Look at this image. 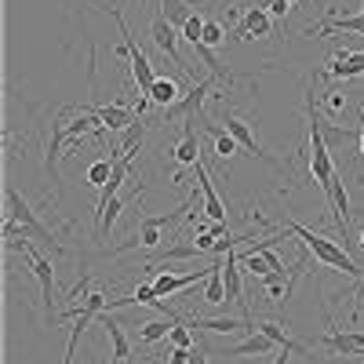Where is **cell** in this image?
Here are the masks:
<instances>
[{"label": "cell", "mask_w": 364, "mask_h": 364, "mask_svg": "<svg viewBox=\"0 0 364 364\" xmlns=\"http://www.w3.org/2000/svg\"><path fill=\"white\" fill-rule=\"evenodd\" d=\"M288 233H295L302 245H306L324 266H336L339 273H350V277H364V266H357L353 262V255L343 248V245H336V240H328V237H321V233H314V230H306L302 223H288L284 226Z\"/></svg>", "instance_id": "6da1fadb"}, {"label": "cell", "mask_w": 364, "mask_h": 364, "mask_svg": "<svg viewBox=\"0 0 364 364\" xmlns=\"http://www.w3.org/2000/svg\"><path fill=\"white\" fill-rule=\"evenodd\" d=\"M4 200H8V219H15V223H18V226H22L29 237H33V240L48 245V248H51V255H63V245L55 240V233H51V230L37 219V211L26 204V197H22L15 186H8V190H4Z\"/></svg>", "instance_id": "7a4b0ae2"}, {"label": "cell", "mask_w": 364, "mask_h": 364, "mask_svg": "<svg viewBox=\"0 0 364 364\" xmlns=\"http://www.w3.org/2000/svg\"><path fill=\"white\" fill-rule=\"evenodd\" d=\"M106 11L117 18V26H120V37H124V44H128V58H132V73H135V84H139V95H142V99H149V91H154V84H157V73H154V66H149L146 51L139 48V41L132 37V29H128L124 15H120V8L113 4V8H106Z\"/></svg>", "instance_id": "3957f363"}, {"label": "cell", "mask_w": 364, "mask_h": 364, "mask_svg": "<svg viewBox=\"0 0 364 364\" xmlns=\"http://www.w3.org/2000/svg\"><path fill=\"white\" fill-rule=\"evenodd\" d=\"M149 41H154L168 58H171V63L182 70V73H186V77H193V84H197V73H193V66L186 63V58H182L178 55V41H175V26L168 22V15L164 11H154V18H149Z\"/></svg>", "instance_id": "277c9868"}, {"label": "cell", "mask_w": 364, "mask_h": 364, "mask_svg": "<svg viewBox=\"0 0 364 364\" xmlns=\"http://www.w3.org/2000/svg\"><path fill=\"white\" fill-rule=\"evenodd\" d=\"M211 84H215V77L197 80L175 106L164 109V117H168V120H197V124H204V102H208V95H211Z\"/></svg>", "instance_id": "5b68a950"}, {"label": "cell", "mask_w": 364, "mask_h": 364, "mask_svg": "<svg viewBox=\"0 0 364 364\" xmlns=\"http://www.w3.org/2000/svg\"><path fill=\"white\" fill-rule=\"evenodd\" d=\"M219 124H226V132H230V135L240 142V149H245L248 157H259V161H266L269 168H277V171H281V164L273 161V157L266 154V149L255 142V132H252V124H248V120H240V117H237L230 106H223V113H219Z\"/></svg>", "instance_id": "8992f818"}, {"label": "cell", "mask_w": 364, "mask_h": 364, "mask_svg": "<svg viewBox=\"0 0 364 364\" xmlns=\"http://www.w3.org/2000/svg\"><path fill=\"white\" fill-rule=\"evenodd\" d=\"M171 161L178 164V171L200 164V132H197V120H182V139L171 149Z\"/></svg>", "instance_id": "52a82bcc"}, {"label": "cell", "mask_w": 364, "mask_h": 364, "mask_svg": "<svg viewBox=\"0 0 364 364\" xmlns=\"http://www.w3.org/2000/svg\"><path fill=\"white\" fill-rule=\"evenodd\" d=\"M77 113L84 109V113H95L99 120H102V128H109V132H124V128H132L135 120H139V113L135 109H128L124 102H113V106H73Z\"/></svg>", "instance_id": "ba28073f"}, {"label": "cell", "mask_w": 364, "mask_h": 364, "mask_svg": "<svg viewBox=\"0 0 364 364\" xmlns=\"http://www.w3.org/2000/svg\"><path fill=\"white\" fill-rule=\"evenodd\" d=\"M269 33H273L269 11H266V4H255V8L245 11V18H240V26L233 29L230 37H240V41H262V37H269Z\"/></svg>", "instance_id": "9c48e42d"}, {"label": "cell", "mask_w": 364, "mask_h": 364, "mask_svg": "<svg viewBox=\"0 0 364 364\" xmlns=\"http://www.w3.org/2000/svg\"><path fill=\"white\" fill-rule=\"evenodd\" d=\"M22 255L29 259V269H33V277H37V284H41V299H44V306H48V314H51V299H55V269H51V259L41 255V252H33V245H29Z\"/></svg>", "instance_id": "30bf717a"}, {"label": "cell", "mask_w": 364, "mask_h": 364, "mask_svg": "<svg viewBox=\"0 0 364 364\" xmlns=\"http://www.w3.org/2000/svg\"><path fill=\"white\" fill-rule=\"evenodd\" d=\"M197 182H200V197H204V215L211 219V223H226V204H223V197H219V190H215V182H211V175H208V164L200 161L197 168Z\"/></svg>", "instance_id": "8fae6325"}, {"label": "cell", "mask_w": 364, "mask_h": 364, "mask_svg": "<svg viewBox=\"0 0 364 364\" xmlns=\"http://www.w3.org/2000/svg\"><path fill=\"white\" fill-rule=\"evenodd\" d=\"M317 343L336 357H353V353H364V331H328Z\"/></svg>", "instance_id": "7c38bea8"}, {"label": "cell", "mask_w": 364, "mask_h": 364, "mask_svg": "<svg viewBox=\"0 0 364 364\" xmlns=\"http://www.w3.org/2000/svg\"><path fill=\"white\" fill-rule=\"evenodd\" d=\"M190 328L197 331H211V336H230V331H255V321H245V317H193Z\"/></svg>", "instance_id": "4fadbf2b"}, {"label": "cell", "mask_w": 364, "mask_h": 364, "mask_svg": "<svg viewBox=\"0 0 364 364\" xmlns=\"http://www.w3.org/2000/svg\"><path fill=\"white\" fill-rule=\"evenodd\" d=\"M208 273H211V266H208V269H193V273H157L154 288H157L161 295H175V291L190 288V284H197V281H208Z\"/></svg>", "instance_id": "5bb4252c"}, {"label": "cell", "mask_w": 364, "mask_h": 364, "mask_svg": "<svg viewBox=\"0 0 364 364\" xmlns=\"http://www.w3.org/2000/svg\"><path fill=\"white\" fill-rule=\"evenodd\" d=\"M99 321H102L106 339H109V346H113V357H109L106 364H120V360H128V357H132V343H128V336H124V328H120L109 314H99Z\"/></svg>", "instance_id": "9a60e30c"}, {"label": "cell", "mask_w": 364, "mask_h": 364, "mask_svg": "<svg viewBox=\"0 0 364 364\" xmlns=\"http://www.w3.org/2000/svg\"><path fill=\"white\" fill-rule=\"evenodd\" d=\"M200 255V248L193 245V240H178V245H171V248H164V252H157L154 259H149L142 269L146 273H157V266H168V262H182V259H197Z\"/></svg>", "instance_id": "2e32d148"}, {"label": "cell", "mask_w": 364, "mask_h": 364, "mask_svg": "<svg viewBox=\"0 0 364 364\" xmlns=\"http://www.w3.org/2000/svg\"><path fill=\"white\" fill-rule=\"evenodd\" d=\"M266 353H277V343L262 331H252L245 343H237L233 350H226V357H266Z\"/></svg>", "instance_id": "e0dca14e"}, {"label": "cell", "mask_w": 364, "mask_h": 364, "mask_svg": "<svg viewBox=\"0 0 364 364\" xmlns=\"http://www.w3.org/2000/svg\"><path fill=\"white\" fill-rule=\"evenodd\" d=\"M324 77H336V80H357V77H364V51H353L346 63L331 58V63L324 66Z\"/></svg>", "instance_id": "ac0fdd59"}, {"label": "cell", "mask_w": 364, "mask_h": 364, "mask_svg": "<svg viewBox=\"0 0 364 364\" xmlns=\"http://www.w3.org/2000/svg\"><path fill=\"white\" fill-rule=\"evenodd\" d=\"M204 302H208V306H226L223 262H211V273H208V281H204Z\"/></svg>", "instance_id": "d6986e66"}, {"label": "cell", "mask_w": 364, "mask_h": 364, "mask_svg": "<svg viewBox=\"0 0 364 364\" xmlns=\"http://www.w3.org/2000/svg\"><path fill=\"white\" fill-rule=\"evenodd\" d=\"M255 331L269 336L273 343H277V350H288V353H310L306 346H302V343H295V339L288 336V331H284L281 324H273V321H259V324H255Z\"/></svg>", "instance_id": "ffe728a7"}, {"label": "cell", "mask_w": 364, "mask_h": 364, "mask_svg": "<svg viewBox=\"0 0 364 364\" xmlns=\"http://www.w3.org/2000/svg\"><path fill=\"white\" fill-rule=\"evenodd\" d=\"M208 135L215 139V157H219L223 168H226V161H230L233 154H240V142H237L226 128H219V124H208Z\"/></svg>", "instance_id": "44dd1931"}, {"label": "cell", "mask_w": 364, "mask_h": 364, "mask_svg": "<svg viewBox=\"0 0 364 364\" xmlns=\"http://www.w3.org/2000/svg\"><path fill=\"white\" fill-rule=\"evenodd\" d=\"M182 99V91H178V84L171 80V77H157V84H154V91H149V102H157V106H175Z\"/></svg>", "instance_id": "7402d4cb"}, {"label": "cell", "mask_w": 364, "mask_h": 364, "mask_svg": "<svg viewBox=\"0 0 364 364\" xmlns=\"http://www.w3.org/2000/svg\"><path fill=\"white\" fill-rule=\"evenodd\" d=\"M171 317L168 321H146V324H139V343H161V339H168V331H171Z\"/></svg>", "instance_id": "603a6c76"}, {"label": "cell", "mask_w": 364, "mask_h": 364, "mask_svg": "<svg viewBox=\"0 0 364 364\" xmlns=\"http://www.w3.org/2000/svg\"><path fill=\"white\" fill-rule=\"evenodd\" d=\"M120 211H124V197H113L106 208H102V215H99V237H109V230L117 226V219H120Z\"/></svg>", "instance_id": "cb8c5ba5"}, {"label": "cell", "mask_w": 364, "mask_h": 364, "mask_svg": "<svg viewBox=\"0 0 364 364\" xmlns=\"http://www.w3.org/2000/svg\"><path fill=\"white\" fill-rule=\"evenodd\" d=\"M226 41H230V29H226L219 18H204V41H200V44H208V48L219 51Z\"/></svg>", "instance_id": "d4e9b609"}, {"label": "cell", "mask_w": 364, "mask_h": 364, "mask_svg": "<svg viewBox=\"0 0 364 364\" xmlns=\"http://www.w3.org/2000/svg\"><path fill=\"white\" fill-rule=\"evenodd\" d=\"M161 11L168 15V22L175 26H186L190 18H193V11H190V0H161Z\"/></svg>", "instance_id": "484cf974"}, {"label": "cell", "mask_w": 364, "mask_h": 364, "mask_svg": "<svg viewBox=\"0 0 364 364\" xmlns=\"http://www.w3.org/2000/svg\"><path fill=\"white\" fill-rule=\"evenodd\" d=\"M109 175H113V157H106V161H95V164H91L87 168V182H91V186H106V182H109Z\"/></svg>", "instance_id": "4316f807"}, {"label": "cell", "mask_w": 364, "mask_h": 364, "mask_svg": "<svg viewBox=\"0 0 364 364\" xmlns=\"http://www.w3.org/2000/svg\"><path fill=\"white\" fill-rule=\"evenodd\" d=\"M168 343H171V346H182V350H193V331L182 324V321H175L171 331H168Z\"/></svg>", "instance_id": "83f0119b"}, {"label": "cell", "mask_w": 364, "mask_h": 364, "mask_svg": "<svg viewBox=\"0 0 364 364\" xmlns=\"http://www.w3.org/2000/svg\"><path fill=\"white\" fill-rule=\"evenodd\" d=\"M182 37H186V44L193 48V44H200L204 41V18L200 15H193L186 26H182Z\"/></svg>", "instance_id": "f1b7e54d"}, {"label": "cell", "mask_w": 364, "mask_h": 364, "mask_svg": "<svg viewBox=\"0 0 364 364\" xmlns=\"http://www.w3.org/2000/svg\"><path fill=\"white\" fill-rule=\"evenodd\" d=\"M240 262H245V269H252L255 277H266V273H269V266H266V259L259 252H245V255H240Z\"/></svg>", "instance_id": "f546056e"}, {"label": "cell", "mask_w": 364, "mask_h": 364, "mask_svg": "<svg viewBox=\"0 0 364 364\" xmlns=\"http://www.w3.org/2000/svg\"><path fill=\"white\" fill-rule=\"evenodd\" d=\"M324 109L331 113V117H336V113H343L346 109V91H324Z\"/></svg>", "instance_id": "4dcf8cb0"}, {"label": "cell", "mask_w": 364, "mask_h": 364, "mask_svg": "<svg viewBox=\"0 0 364 364\" xmlns=\"http://www.w3.org/2000/svg\"><path fill=\"white\" fill-rule=\"evenodd\" d=\"M157 360H164V364H190V350L171 346V350H168V357H157Z\"/></svg>", "instance_id": "1f68e13d"}, {"label": "cell", "mask_w": 364, "mask_h": 364, "mask_svg": "<svg viewBox=\"0 0 364 364\" xmlns=\"http://www.w3.org/2000/svg\"><path fill=\"white\" fill-rule=\"evenodd\" d=\"M288 8H291L288 0H269V4H266V11H269L273 18H284V15H288Z\"/></svg>", "instance_id": "d6a6232c"}, {"label": "cell", "mask_w": 364, "mask_h": 364, "mask_svg": "<svg viewBox=\"0 0 364 364\" xmlns=\"http://www.w3.org/2000/svg\"><path fill=\"white\" fill-rule=\"evenodd\" d=\"M357 142H360V157H364V106L357 109Z\"/></svg>", "instance_id": "836d02e7"}, {"label": "cell", "mask_w": 364, "mask_h": 364, "mask_svg": "<svg viewBox=\"0 0 364 364\" xmlns=\"http://www.w3.org/2000/svg\"><path fill=\"white\" fill-rule=\"evenodd\" d=\"M208 233H211V237H230V226H226V223H211Z\"/></svg>", "instance_id": "e575fe53"}, {"label": "cell", "mask_w": 364, "mask_h": 364, "mask_svg": "<svg viewBox=\"0 0 364 364\" xmlns=\"http://www.w3.org/2000/svg\"><path fill=\"white\" fill-rule=\"evenodd\" d=\"M273 364H291V360H288V350H277V353H273Z\"/></svg>", "instance_id": "d590c367"}, {"label": "cell", "mask_w": 364, "mask_h": 364, "mask_svg": "<svg viewBox=\"0 0 364 364\" xmlns=\"http://www.w3.org/2000/svg\"><path fill=\"white\" fill-rule=\"evenodd\" d=\"M190 364H208V360H204V353H200V350H190Z\"/></svg>", "instance_id": "8d00e7d4"}, {"label": "cell", "mask_w": 364, "mask_h": 364, "mask_svg": "<svg viewBox=\"0 0 364 364\" xmlns=\"http://www.w3.org/2000/svg\"><path fill=\"white\" fill-rule=\"evenodd\" d=\"M360 245H364V230H360Z\"/></svg>", "instance_id": "74e56055"}, {"label": "cell", "mask_w": 364, "mask_h": 364, "mask_svg": "<svg viewBox=\"0 0 364 364\" xmlns=\"http://www.w3.org/2000/svg\"><path fill=\"white\" fill-rule=\"evenodd\" d=\"M259 4H269V0H259Z\"/></svg>", "instance_id": "f35d334b"}, {"label": "cell", "mask_w": 364, "mask_h": 364, "mask_svg": "<svg viewBox=\"0 0 364 364\" xmlns=\"http://www.w3.org/2000/svg\"><path fill=\"white\" fill-rule=\"evenodd\" d=\"M288 4H299V0H288Z\"/></svg>", "instance_id": "ab89813d"}, {"label": "cell", "mask_w": 364, "mask_h": 364, "mask_svg": "<svg viewBox=\"0 0 364 364\" xmlns=\"http://www.w3.org/2000/svg\"><path fill=\"white\" fill-rule=\"evenodd\" d=\"M360 364H364V360H360Z\"/></svg>", "instance_id": "60d3db41"}]
</instances>
